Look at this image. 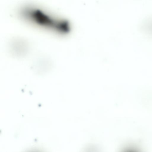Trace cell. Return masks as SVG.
Instances as JSON below:
<instances>
[{"label":"cell","instance_id":"1","mask_svg":"<svg viewBox=\"0 0 152 152\" xmlns=\"http://www.w3.org/2000/svg\"><path fill=\"white\" fill-rule=\"evenodd\" d=\"M20 14L24 19L34 24L59 33H66L70 30L67 20L55 17L38 8L24 7L21 11Z\"/></svg>","mask_w":152,"mask_h":152}]
</instances>
